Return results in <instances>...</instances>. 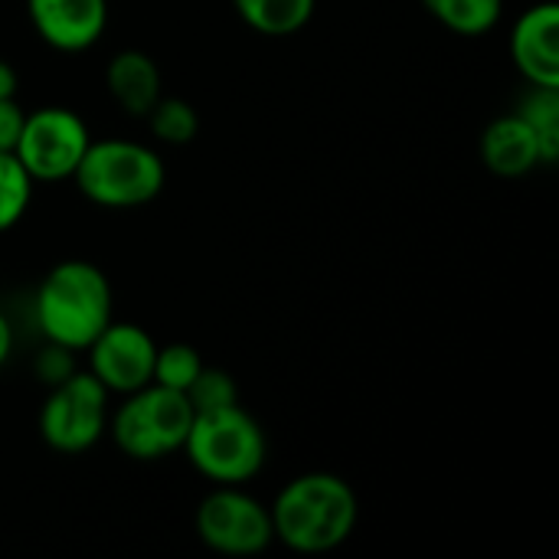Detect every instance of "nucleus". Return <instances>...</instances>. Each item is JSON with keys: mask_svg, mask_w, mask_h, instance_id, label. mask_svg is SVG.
I'll return each instance as SVG.
<instances>
[{"mask_svg": "<svg viewBox=\"0 0 559 559\" xmlns=\"http://www.w3.org/2000/svg\"><path fill=\"white\" fill-rule=\"evenodd\" d=\"M111 393L88 373L75 370L59 386H49L39 406V436L59 455H82L108 432Z\"/></svg>", "mask_w": 559, "mask_h": 559, "instance_id": "423d86ee", "label": "nucleus"}, {"mask_svg": "<svg viewBox=\"0 0 559 559\" xmlns=\"http://www.w3.org/2000/svg\"><path fill=\"white\" fill-rule=\"evenodd\" d=\"M423 7L459 36H485L504 13V0H423Z\"/></svg>", "mask_w": 559, "mask_h": 559, "instance_id": "2eb2a0df", "label": "nucleus"}, {"mask_svg": "<svg viewBox=\"0 0 559 559\" xmlns=\"http://www.w3.org/2000/svg\"><path fill=\"white\" fill-rule=\"evenodd\" d=\"M10 354H13V324H10V318L0 311V367L10 360Z\"/></svg>", "mask_w": 559, "mask_h": 559, "instance_id": "5701e85b", "label": "nucleus"}, {"mask_svg": "<svg viewBox=\"0 0 559 559\" xmlns=\"http://www.w3.org/2000/svg\"><path fill=\"white\" fill-rule=\"evenodd\" d=\"M190 465L213 485H246L265 468L269 442L252 413L239 403L193 413L180 449Z\"/></svg>", "mask_w": 559, "mask_h": 559, "instance_id": "20e7f679", "label": "nucleus"}, {"mask_svg": "<svg viewBox=\"0 0 559 559\" xmlns=\"http://www.w3.org/2000/svg\"><path fill=\"white\" fill-rule=\"evenodd\" d=\"M200 370H203V357H200L197 347H190V344H167V347H157L154 380L151 383H160L167 390L187 393V386L197 380Z\"/></svg>", "mask_w": 559, "mask_h": 559, "instance_id": "6ab92c4d", "label": "nucleus"}, {"mask_svg": "<svg viewBox=\"0 0 559 559\" xmlns=\"http://www.w3.org/2000/svg\"><path fill=\"white\" fill-rule=\"evenodd\" d=\"M511 56L531 85L559 88V7L554 0L534 3L514 20Z\"/></svg>", "mask_w": 559, "mask_h": 559, "instance_id": "9b49d317", "label": "nucleus"}, {"mask_svg": "<svg viewBox=\"0 0 559 559\" xmlns=\"http://www.w3.org/2000/svg\"><path fill=\"white\" fill-rule=\"evenodd\" d=\"M33 187H36V180L16 160V154L0 151V233L13 229L26 216V210L33 203Z\"/></svg>", "mask_w": 559, "mask_h": 559, "instance_id": "a211bd4d", "label": "nucleus"}, {"mask_svg": "<svg viewBox=\"0 0 559 559\" xmlns=\"http://www.w3.org/2000/svg\"><path fill=\"white\" fill-rule=\"evenodd\" d=\"M518 115L537 131L544 167H554L559 160V88L531 85V92L518 105Z\"/></svg>", "mask_w": 559, "mask_h": 559, "instance_id": "dca6fc26", "label": "nucleus"}, {"mask_svg": "<svg viewBox=\"0 0 559 559\" xmlns=\"http://www.w3.org/2000/svg\"><path fill=\"white\" fill-rule=\"evenodd\" d=\"M33 370H36V377H39L46 386H59L66 377H72V373L79 370V367H75V350L46 341V347H43V350L36 354V360H33Z\"/></svg>", "mask_w": 559, "mask_h": 559, "instance_id": "412c9836", "label": "nucleus"}, {"mask_svg": "<svg viewBox=\"0 0 559 559\" xmlns=\"http://www.w3.org/2000/svg\"><path fill=\"white\" fill-rule=\"evenodd\" d=\"M26 16L56 52H85L108 26V0H26Z\"/></svg>", "mask_w": 559, "mask_h": 559, "instance_id": "9d476101", "label": "nucleus"}, {"mask_svg": "<svg viewBox=\"0 0 559 559\" xmlns=\"http://www.w3.org/2000/svg\"><path fill=\"white\" fill-rule=\"evenodd\" d=\"M275 540L295 554H331L357 531L360 504L341 475L308 472L292 478L269 508Z\"/></svg>", "mask_w": 559, "mask_h": 559, "instance_id": "f257e3e1", "label": "nucleus"}, {"mask_svg": "<svg viewBox=\"0 0 559 559\" xmlns=\"http://www.w3.org/2000/svg\"><path fill=\"white\" fill-rule=\"evenodd\" d=\"M197 537L223 557H259L272 547L269 508L242 491V485H216L197 508Z\"/></svg>", "mask_w": 559, "mask_h": 559, "instance_id": "6e6552de", "label": "nucleus"}, {"mask_svg": "<svg viewBox=\"0 0 559 559\" xmlns=\"http://www.w3.org/2000/svg\"><path fill=\"white\" fill-rule=\"evenodd\" d=\"M193 423L187 393L147 383L128 393L108 416V432L121 455L134 462H160L183 449Z\"/></svg>", "mask_w": 559, "mask_h": 559, "instance_id": "39448f33", "label": "nucleus"}, {"mask_svg": "<svg viewBox=\"0 0 559 559\" xmlns=\"http://www.w3.org/2000/svg\"><path fill=\"white\" fill-rule=\"evenodd\" d=\"M318 0H233L239 20L262 36H292L308 26Z\"/></svg>", "mask_w": 559, "mask_h": 559, "instance_id": "4468645a", "label": "nucleus"}, {"mask_svg": "<svg viewBox=\"0 0 559 559\" xmlns=\"http://www.w3.org/2000/svg\"><path fill=\"white\" fill-rule=\"evenodd\" d=\"M187 400H190L193 413L223 409V406L239 403V386H236V380L226 370L203 364V370L197 373V380L187 386Z\"/></svg>", "mask_w": 559, "mask_h": 559, "instance_id": "aec40b11", "label": "nucleus"}, {"mask_svg": "<svg viewBox=\"0 0 559 559\" xmlns=\"http://www.w3.org/2000/svg\"><path fill=\"white\" fill-rule=\"evenodd\" d=\"M0 98H16V69L0 59Z\"/></svg>", "mask_w": 559, "mask_h": 559, "instance_id": "b1692460", "label": "nucleus"}, {"mask_svg": "<svg viewBox=\"0 0 559 559\" xmlns=\"http://www.w3.org/2000/svg\"><path fill=\"white\" fill-rule=\"evenodd\" d=\"M481 160L498 177H527L534 167H544L537 131L518 111L495 118L481 134Z\"/></svg>", "mask_w": 559, "mask_h": 559, "instance_id": "f8f14e48", "label": "nucleus"}, {"mask_svg": "<svg viewBox=\"0 0 559 559\" xmlns=\"http://www.w3.org/2000/svg\"><path fill=\"white\" fill-rule=\"evenodd\" d=\"M72 180L79 193L95 206L134 210L160 197L167 183V167L151 144L128 138H92Z\"/></svg>", "mask_w": 559, "mask_h": 559, "instance_id": "7ed1b4c3", "label": "nucleus"}, {"mask_svg": "<svg viewBox=\"0 0 559 559\" xmlns=\"http://www.w3.org/2000/svg\"><path fill=\"white\" fill-rule=\"evenodd\" d=\"M147 124H151V134L160 141V144H170V147H183L197 138L200 131V115L190 102L183 98H174V95H160L154 102V108L144 115Z\"/></svg>", "mask_w": 559, "mask_h": 559, "instance_id": "f3484780", "label": "nucleus"}, {"mask_svg": "<svg viewBox=\"0 0 559 559\" xmlns=\"http://www.w3.org/2000/svg\"><path fill=\"white\" fill-rule=\"evenodd\" d=\"M105 88L124 115L144 118L154 108V102L164 95V79L147 52L121 49L105 66Z\"/></svg>", "mask_w": 559, "mask_h": 559, "instance_id": "ddd939ff", "label": "nucleus"}, {"mask_svg": "<svg viewBox=\"0 0 559 559\" xmlns=\"http://www.w3.org/2000/svg\"><path fill=\"white\" fill-rule=\"evenodd\" d=\"M85 350H88V373L108 393L128 396L154 380L157 344L141 324L111 318Z\"/></svg>", "mask_w": 559, "mask_h": 559, "instance_id": "1a4fd4ad", "label": "nucleus"}, {"mask_svg": "<svg viewBox=\"0 0 559 559\" xmlns=\"http://www.w3.org/2000/svg\"><path fill=\"white\" fill-rule=\"evenodd\" d=\"M88 144H92V131L79 111L62 105H46L26 111L13 154L36 183H59V180H72Z\"/></svg>", "mask_w": 559, "mask_h": 559, "instance_id": "0eeeda50", "label": "nucleus"}, {"mask_svg": "<svg viewBox=\"0 0 559 559\" xmlns=\"http://www.w3.org/2000/svg\"><path fill=\"white\" fill-rule=\"evenodd\" d=\"M26 111L16 105V98H0V151H13Z\"/></svg>", "mask_w": 559, "mask_h": 559, "instance_id": "4be33fe9", "label": "nucleus"}, {"mask_svg": "<svg viewBox=\"0 0 559 559\" xmlns=\"http://www.w3.org/2000/svg\"><path fill=\"white\" fill-rule=\"evenodd\" d=\"M33 318L49 344L69 347L75 354L85 350L115 318L108 275L85 259L56 262L33 295Z\"/></svg>", "mask_w": 559, "mask_h": 559, "instance_id": "f03ea898", "label": "nucleus"}]
</instances>
